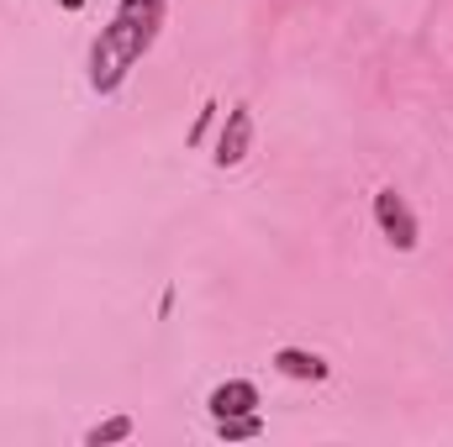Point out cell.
I'll return each instance as SVG.
<instances>
[{
  "label": "cell",
  "mask_w": 453,
  "mask_h": 447,
  "mask_svg": "<svg viewBox=\"0 0 453 447\" xmlns=\"http://www.w3.org/2000/svg\"><path fill=\"white\" fill-rule=\"evenodd\" d=\"M248 148H253V111H248V106H232L211 158H217V169H237V163L248 158Z\"/></svg>",
  "instance_id": "obj_3"
},
{
  "label": "cell",
  "mask_w": 453,
  "mask_h": 447,
  "mask_svg": "<svg viewBox=\"0 0 453 447\" xmlns=\"http://www.w3.org/2000/svg\"><path fill=\"white\" fill-rule=\"evenodd\" d=\"M269 363H274V374H285V379H311V384L333 374V363H327L322 352H311V347H280Z\"/></svg>",
  "instance_id": "obj_5"
},
{
  "label": "cell",
  "mask_w": 453,
  "mask_h": 447,
  "mask_svg": "<svg viewBox=\"0 0 453 447\" xmlns=\"http://www.w3.org/2000/svg\"><path fill=\"white\" fill-rule=\"evenodd\" d=\"M374 222L385 231V242L390 247H401V253H411L417 247V216H411V206H406V195L395 190V185H385V190H374Z\"/></svg>",
  "instance_id": "obj_2"
},
{
  "label": "cell",
  "mask_w": 453,
  "mask_h": 447,
  "mask_svg": "<svg viewBox=\"0 0 453 447\" xmlns=\"http://www.w3.org/2000/svg\"><path fill=\"white\" fill-rule=\"evenodd\" d=\"M153 37H158L153 21H137V16H121V11H116L111 27H101V37H96V48H90V85H96L101 95H116L121 80L132 74V64L153 48Z\"/></svg>",
  "instance_id": "obj_1"
},
{
  "label": "cell",
  "mask_w": 453,
  "mask_h": 447,
  "mask_svg": "<svg viewBox=\"0 0 453 447\" xmlns=\"http://www.w3.org/2000/svg\"><path fill=\"white\" fill-rule=\"evenodd\" d=\"M206 411H211V421H226V416H248V411H258V390H253L248 379H226V384H217V390H211Z\"/></svg>",
  "instance_id": "obj_4"
},
{
  "label": "cell",
  "mask_w": 453,
  "mask_h": 447,
  "mask_svg": "<svg viewBox=\"0 0 453 447\" xmlns=\"http://www.w3.org/2000/svg\"><path fill=\"white\" fill-rule=\"evenodd\" d=\"M58 5H64V11H85V0H58Z\"/></svg>",
  "instance_id": "obj_9"
},
{
  "label": "cell",
  "mask_w": 453,
  "mask_h": 447,
  "mask_svg": "<svg viewBox=\"0 0 453 447\" xmlns=\"http://www.w3.org/2000/svg\"><path fill=\"white\" fill-rule=\"evenodd\" d=\"M217 437H226V443L264 437V421H258V411H248V416H226V421H217Z\"/></svg>",
  "instance_id": "obj_6"
},
{
  "label": "cell",
  "mask_w": 453,
  "mask_h": 447,
  "mask_svg": "<svg viewBox=\"0 0 453 447\" xmlns=\"http://www.w3.org/2000/svg\"><path fill=\"white\" fill-rule=\"evenodd\" d=\"M211 116H217V106H206V111L196 116V126H190V142H201V137H206V126H211Z\"/></svg>",
  "instance_id": "obj_8"
},
{
  "label": "cell",
  "mask_w": 453,
  "mask_h": 447,
  "mask_svg": "<svg viewBox=\"0 0 453 447\" xmlns=\"http://www.w3.org/2000/svg\"><path fill=\"white\" fill-rule=\"evenodd\" d=\"M127 437H132V416H111V421H101V427H90V432H85V447L127 443Z\"/></svg>",
  "instance_id": "obj_7"
}]
</instances>
